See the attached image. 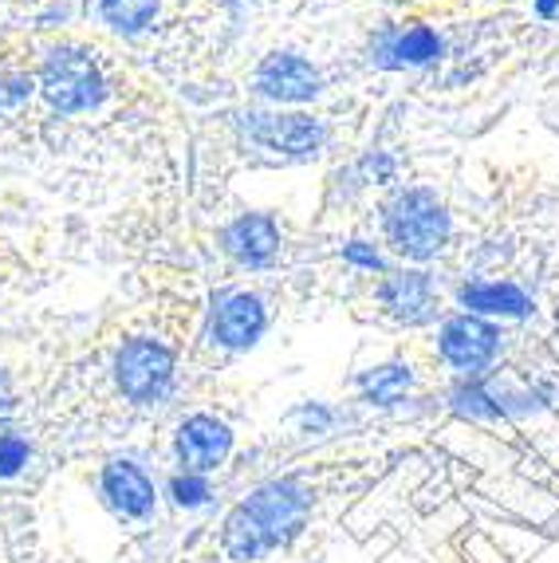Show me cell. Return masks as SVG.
Listing matches in <instances>:
<instances>
[{
	"label": "cell",
	"mask_w": 559,
	"mask_h": 563,
	"mask_svg": "<svg viewBox=\"0 0 559 563\" xmlns=\"http://www.w3.org/2000/svg\"><path fill=\"white\" fill-rule=\"evenodd\" d=\"M311 488L299 477H276L252 488L229 512L221 548L233 563H256L268 552L288 548L311 520Z\"/></svg>",
	"instance_id": "obj_1"
},
{
	"label": "cell",
	"mask_w": 559,
	"mask_h": 563,
	"mask_svg": "<svg viewBox=\"0 0 559 563\" xmlns=\"http://www.w3.org/2000/svg\"><path fill=\"white\" fill-rule=\"evenodd\" d=\"M383 225L394 253H402L406 261H429L449 241V213L438 194H429V189H402L386 206Z\"/></svg>",
	"instance_id": "obj_2"
},
{
	"label": "cell",
	"mask_w": 559,
	"mask_h": 563,
	"mask_svg": "<svg viewBox=\"0 0 559 563\" xmlns=\"http://www.w3.org/2000/svg\"><path fill=\"white\" fill-rule=\"evenodd\" d=\"M40 87H44V99L56 111L64 114H79V111H91L99 107L103 99V76H99V67L87 52L79 47H59L52 52L40 71Z\"/></svg>",
	"instance_id": "obj_3"
},
{
	"label": "cell",
	"mask_w": 559,
	"mask_h": 563,
	"mask_svg": "<svg viewBox=\"0 0 559 563\" xmlns=\"http://www.w3.org/2000/svg\"><path fill=\"white\" fill-rule=\"evenodd\" d=\"M114 383L131 402H162L174 383V355L154 339H131L114 355Z\"/></svg>",
	"instance_id": "obj_4"
},
{
	"label": "cell",
	"mask_w": 559,
	"mask_h": 563,
	"mask_svg": "<svg viewBox=\"0 0 559 563\" xmlns=\"http://www.w3.org/2000/svg\"><path fill=\"white\" fill-rule=\"evenodd\" d=\"M244 131L261 146L292 158H308L324 146V126L308 114H280V111H249L244 114Z\"/></svg>",
	"instance_id": "obj_5"
},
{
	"label": "cell",
	"mask_w": 559,
	"mask_h": 563,
	"mask_svg": "<svg viewBox=\"0 0 559 563\" xmlns=\"http://www.w3.org/2000/svg\"><path fill=\"white\" fill-rule=\"evenodd\" d=\"M233 450V430L213 418V413H194L186 422L177 426V438H174V453L182 461V470L186 473H213L224 457Z\"/></svg>",
	"instance_id": "obj_6"
},
{
	"label": "cell",
	"mask_w": 559,
	"mask_h": 563,
	"mask_svg": "<svg viewBox=\"0 0 559 563\" xmlns=\"http://www.w3.org/2000/svg\"><path fill=\"white\" fill-rule=\"evenodd\" d=\"M501 351V331L493 323L476 320V316H453V320L441 328V355L446 363H453L457 371L465 375H476L485 371L489 363Z\"/></svg>",
	"instance_id": "obj_7"
},
{
	"label": "cell",
	"mask_w": 559,
	"mask_h": 563,
	"mask_svg": "<svg viewBox=\"0 0 559 563\" xmlns=\"http://www.w3.org/2000/svg\"><path fill=\"white\" fill-rule=\"evenodd\" d=\"M99 488H103L107 508L122 520H146L150 512H154V500H158L154 481L146 477V470L127 457L107 461L103 477H99Z\"/></svg>",
	"instance_id": "obj_8"
},
{
	"label": "cell",
	"mask_w": 559,
	"mask_h": 563,
	"mask_svg": "<svg viewBox=\"0 0 559 563\" xmlns=\"http://www.w3.org/2000/svg\"><path fill=\"white\" fill-rule=\"evenodd\" d=\"M379 303L391 320L418 328V323H429L438 316V288L418 268H402V273H391L379 284Z\"/></svg>",
	"instance_id": "obj_9"
},
{
	"label": "cell",
	"mask_w": 559,
	"mask_h": 563,
	"mask_svg": "<svg viewBox=\"0 0 559 563\" xmlns=\"http://www.w3.org/2000/svg\"><path fill=\"white\" fill-rule=\"evenodd\" d=\"M256 87H261L268 99L276 103H308L316 99L324 79L304 56H292V52H276L256 67Z\"/></svg>",
	"instance_id": "obj_10"
},
{
	"label": "cell",
	"mask_w": 559,
	"mask_h": 563,
	"mask_svg": "<svg viewBox=\"0 0 559 563\" xmlns=\"http://www.w3.org/2000/svg\"><path fill=\"white\" fill-rule=\"evenodd\" d=\"M224 253L244 268H264L280 253V229L268 213H244L221 233Z\"/></svg>",
	"instance_id": "obj_11"
},
{
	"label": "cell",
	"mask_w": 559,
	"mask_h": 563,
	"mask_svg": "<svg viewBox=\"0 0 559 563\" xmlns=\"http://www.w3.org/2000/svg\"><path fill=\"white\" fill-rule=\"evenodd\" d=\"M264 303L252 296V291H237L229 300L217 303L213 311V339L221 347H233V351H244L252 347L256 339L264 335Z\"/></svg>",
	"instance_id": "obj_12"
},
{
	"label": "cell",
	"mask_w": 559,
	"mask_h": 563,
	"mask_svg": "<svg viewBox=\"0 0 559 563\" xmlns=\"http://www.w3.org/2000/svg\"><path fill=\"white\" fill-rule=\"evenodd\" d=\"M461 303L481 316H528L531 311V300L516 284H465Z\"/></svg>",
	"instance_id": "obj_13"
},
{
	"label": "cell",
	"mask_w": 559,
	"mask_h": 563,
	"mask_svg": "<svg viewBox=\"0 0 559 563\" xmlns=\"http://www.w3.org/2000/svg\"><path fill=\"white\" fill-rule=\"evenodd\" d=\"M410 386H414L410 366H402V363L374 366V371H366V375L359 378V390H363V398L371 406H398L402 398L410 395Z\"/></svg>",
	"instance_id": "obj_14"
},
{
	"label": "cell",
	"mask_w": 559,
	"mask_h": 563,
	"mask_svg": "<svg viewBox=\"0 0 559 563\" xmlns=\"http://www.w3.org/2000/svg\"><path fill=\"white\" fill-rule=\"evenodd\" d=\"M386 64L402 67V64H429V59L441 56V40L434 29H410V32H398L391 36V47H386Z\"/></svg>",
	"instance_id": "obj_15"
},
{
	"label": "cell",
	"mask_w": 559,
	"mask_h": 563,
	"mask_svg": "<svg viewBox=\"0 0 559 563\" xmlns=\"http://www.w3.org/2000/svg\"><path fill=\"white\" fill-rule=\"evenodd\" d=\"M99 12H103V20L114 32L134 36L158 16V0H99Z\"/></svg>",
	"instance_id": "obj_16"
},
{
	"label": "cell",
	"mask_w": 559,
	"mask_h": 563,
	"mask_svg": "<svg viewBox=\"0 0 559 563\" xmlns=\"http://www.w3.org/2000/svg\"><path fill=\"white\" fill-rule=\"evenodd\" d=\"M453 410L465 413V418H496V413H504V406L476 378H469L453 390Z\"/></svg>",
	"instance_id": "obj_17"
},
{
	"label": "cell",
	"mask_w": 559,
	"mask_h": 563,
	"mask_svg": "<svg viewBox=\"0 0 559 563\" xmlns=\"http://www.w3.org/2000/svg\"><path fill=\"white\" fill-rule=\"evenodd\" d=\"M169 497H174L177 508H206L209 497H213V488H209V481L201 477V473H177L174 481H169Z\"/></svg>",
	"instance_id": "obj_18"
},
{
	"label": "cell",
	"mask_w": 559,
	"mask_h": 563,
	"mask_svg": "<svg viewBox=\"0 0 559 563\" xmlns=\"http://www.w3.org/2000/svg\"><path fill=\"white\" fill-rule=\"evenodd\" d=\"M32 76H17V71H9V76H0V114H12L20 111V107L32 99Z\"/></svg>",
	"instance_id": "obj_19"
},
{
	"label": "cell",
	"mask_w": 559,
	"mask_h": 563,
	"mask_svg": "<svg viewBox=\"0 0 559 563\" xmlns=\"http://www.w3.org/2000/svg\"><path fill=\"white\" fill-rule=\"evenodd\" d=\"M29 442L20 433H0V477H17L29 465Z\"/></svg>",
	"instance_id": "obj_20"
},
{
	"label": "cell",
	"mask_w": 559,
	"mask_h": 563,
	"mask_svg": "<svg viewBox=\"0 0 559 563\" xmlns=\"http://www.w3.org/2000/svg\"><path fill=\"white\" fill-rule=\"evenodd\" d=\"M343 256H347V261H351V264H359V268H371V273H374V268H383V256L374 253V249H366L363 241L347 244Z\"/></svg>",
	"instance_id": "obj_21"
},
{
	"label": "cell",
	"mask_w": 559,
	"mask_h": 563,
	"mask_svg": "<svg viewBox=\"0 0 559 563\" xmlns=\"http://www.w3.org/2000/svg\"><path fill=\"white\" fill-rule=\"evenodd\" d=\"M12 410V383H9V375L0 371V413H9Z\"/></svg>",
	"instance_id": "obj_22"
},
{
	"label": "cell",
	"mask_w": 559,
	"mask_h": 563,
	"mask_svg": "<svg viewBox=\"0 0 559 563\" xmlns=\"http://www.w3.org/2000/svg\"><path fill=\"white\" fill-rule=\"evenodd\" d=\"M536 9H540L544 20H556L559 16V0H536Z\"/></svg>",
	"instance_id": "obj_23"
}]
</instances>
